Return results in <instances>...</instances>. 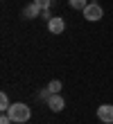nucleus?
I'll return each mask as SVG.
<instances>
[{
    "instance_id": "9d476101",
    "label": "nucleus",
    "mask_w": 113,
    "mask_h": 124,
    "mask_svg": "<svg viewBox=\"0 0 113 124\" xmlns=\"http://www.w3.org/2000/svg\"><path fill=\"white\" fill-rule=\"evenodd\" d=\"M36 5L41 7V9H50V5H52V0H34Z\"/></svg>"
},
{
    "instance_id": "9b49d317",
    "label": "nucleus",
    "mask_w": 113,
    "mask_h": 124,
    "mask_svg": "<svg viewBox=\"0 0 113 124\" xmlns=\"http://www.w3.org/2000/svg\"><path fill=\"white\" fill-rule=\"evenodd\" d=\"M0 124H14V122H11V117H9L7 113H2V117H0Z\"/></svg>"
},
{
    "instance_id": "423d86ee",
    "label": "nucleus",
    "mask_w": 113,
    "mask_h": 124,
    "mask_svg": "<svg viewBox=\"0 0 113 124\" xmlns=\"http://www.w3.org/2000/svg\"><path fill=\"white\" fill-rule=\"evenodd\" d=\"M41 14H43V9L32 0V2H29L25 9H23V18H36V16H41Z\"/></svg>"
},
{
    "instance_id": "1a4fd4ad",
    "label": "nucleus",
    "mask_w": 113,
    "mask_h": 124,
    "mask_svg": "<svg viewBox=\"0 0 113 124\" xmlns=\"http://www.w3.org/2000/svg\"><path fill=\"white\" fill-rule=\"evenodd\" d=\"M68 2H70V7H72V9H84V7L88 5L86 0H68Z\"/></svg>"
},
{
    "instance_id": "f257e3e1",
    "label": "nucleus",
    "mask_w": 113,
    "mask_h": 124,
    "mask_svg": "<svg viewBox=\"0 0 113 124\" xmlns=\"http://www.w3.org/2000/svg\"><path fill=\"white\" fill-rule=\"evenodd\" d=\"M7 115L11 117V122L25 124V122H29V117H32V108H29L27 104H23V101H16V104H11V108L7 111Z\"/></svg>"
},
{
    "instance_id": "0eeeda50",
    "label": "nucleus",
    "mask_w": 113,
    "mask_h": 124,
    "mask_svg": "<svg viewBox=\"0 0 113 124\" xmlns=\"http://www.w3.org/2000/svg\"><path fill=\"white\" fill-rule=\"evenodd\" d=\"M9 108H11V101H9V97H7V93H0V111L7 113Z\"/></svg>"
},
{
    "instance_id": "7ed1b4c3",
    "label": "nucleus",
    "mask_w": 113,
    "mask_h": 124,
    "mask_svg": "<svg viewBox=\"0 0 113 124\" xmlns=\"http://www.w3.org/2000/svg\"><path fill=\"white\" fill-rule=\"evenodd\" d=\"M63 30H66V23H63L61 16H52L48 20V32L50 34H63Z\"/></svg>"
},
{
    "instance_id": "f8f14e48",
    "label": "nucleus",
    "mask_w": 113,
    "mask_h": 124,
    "mask_svg": "<svg viewBox=\"0 0 113 124\" xmlns=\"http://www.w3.org/2000/svg\"><path fill=\"white\" fill-rule=\"evenodd\" d=\"M102 124H113V122H102Z\"/></svg>"
},
{
    "instance_id": "6e6552de",
    "label": "nucleus",
    "mask_w": 113,
    "mask_h": 124,
    "mask_svg": "<svg viewBox=\"0 0 113 124\" xmlns=\"http://www.w3.org/2000/svg\"><path fill=\"white\" fill-rule=\"evenodd\" d=\"M48 90H50L52 95H54V93H59V90H61V81H59V79H52V81L48 84Z\"/></svg>"
},
{
    "instance_id": "39448f33",
    "label": "nucleus",
    "mask_w": 113,
    "mask_h": 124,
    "mask_svg": "<svg viewBox=\"0 0 113 124\" xmlns=\"http://www.w3.org/2000/svg\"><path fill=\"white\" fill-rule=\"evenodd\" d=\"M97 117L102 122H113V104H102L97 108Z\"/></svg>"
},
{
    "instance_id": "f03ea898",
    "label": "nucleus",
    "mask_w": 113,
    "mask_h": 124,
    "mask_svg": "<svg viewBox=\"0 0 113 124\" xmlns=\"http://www.w3.org/2000/svg\"><path fill=\"white\" fill-rule=\"evenodd\" d=\"M81 11H84V18L90 20V23H95V20H100V18L104 16V9H102L100 2H88Z\"/></svg>"
},
{
    "instance_id": "20e7f679",
    "label": "nucleus",
    "mask_w": 113,
    "mask_h": 124,
    "mask_svg": "<svg viewBox=\"0 0 113 124\" xmlns=\"http://www.w3.org/2000/svg\"><path fill=\"white\" fill-rule=\"evenodd\" d=\"M63 106H66V99L59 93H54V95H50V97H48V108H50V111L59 113V111H63Z\"/></svg>"
}]
</instances>
